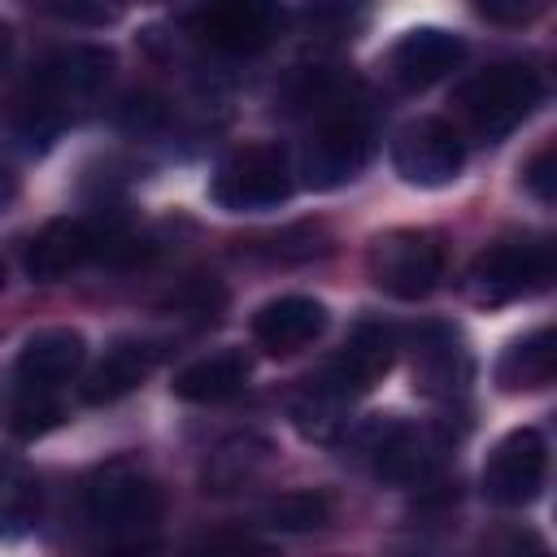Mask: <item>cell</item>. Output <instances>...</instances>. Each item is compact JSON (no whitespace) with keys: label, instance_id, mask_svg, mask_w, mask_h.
I'll use <instances>...</instances> for the list:
<instances>
[{"label":"cell","instance_id":"cell-1","mask_svg":"<svg viewBox=\"0 0 557 557\" xmlns=\"http://www.w3.org/2000/svg\"><path fill=\"white\" fill-rule=\"evenodd\" d=\"M540 96H544V83L535 70H527L518 61H500V65L479 70L470 83H461L457 104H461L466 122L474 126V135H483L492 144L500 135H509L518 122H527L531 109L540 104Z\"/></svg>","mask_w":557,"mask_h":557},{"label":"cell","instance_id":"cell-2","mask_svg":"<svg viewBox=\"0 0 557 557\" xmlns=\"http://www.w3.org/2000/svg\"><path fill=\"white\" fill-rule=\"evenodd\" d=\"M209 196L218 209L226 213H257V209H274L292 196V165L287 157L274 148V144H248V148H235L213 183H209Z\"/></svg>","mask_w":557,"mask_h":557},{"label":"cell","instance_id":"cell-3","mask_svg":"<svg viewBox=\"0 0 557 557\" xmlns=\"http://www.w3.org/2000/svg\"><path fill=\"white\" fill-rule=\"evenodd\" d=\"M83 509H87V522H96L109 535H139V531L157 527L161 492L148 474H139L131 466H109L87 483Z\"/></svg>","mask_w":557,"mask_h":557},{"label":"cell","instance_id":"cell-4","mask_svg":"<svg viewBox=\"0 0 557 557\" xmlns=\"http://www.w3.org/2000/svg\"><path fill=\"white\" fill-rule=\"evenodd\" d=\"M444 274V248L422 231H387L370 248V278L396 300L426 296Z\"/></svg>","mask_w":557,"mask_h":557},{"label":"cell","instance_id":"cell-5","mask_svg":"<svg viewBox=\"0 0 557 557\" xmlns=\"http://www.w3.org/2000/svg\"><path fill=\"white\" fill-rule=\"evenodd\" d=\"M548 278H553L548 244L509 239V244H496V248L479 252V261L470 265V296L483 300V305H505V300L540 292Z\"/></svg>","mask_w":557,"mask_h":557},{"label":"cell","instance_id":"cell-6","mask_svg":"<svg viewBox=\"0 0 557 557\" xmlns=\"http://www.w3.org/2000/svg\"><path fill=\"white\" fill-rule=\"evenodd\" d=\"M357 448L374 461V474L379 479H392V483H422L440 453H444V440H435L431 431L422 426H409L400 418H370L357 426Z\"/></svg>","mask_w":557,"mask_h":557},{"label":"cell","instance_id":"cell-7","mask_svg":"<svg viewBox=\"0 0 557 557\" xmlns=\"http://www.w3.org/2000/svg\"><path fill=\"white\" fill-rule=\"evenodd\" d=\"M466 144L461 135L440 117H418L396 131L392 139V165L413 187H444L461 174Z\"/></svg>","mask_w":557,"mask_h":557},{"label":"cell","instance_id":"cell-8","mask_svg":"<svg viewBox=\"0 0 557 557\" xmlns=\"http://www.w3.org/2000/svg\"><path fill=\"white\" fill-rule=\"evenodd\" d=\"M370 131L361 117L352 113H331L313 126L309 144H305V183L318 187V191H331V187H344L352 183L366 161H370Z\"/></svg>","mask_w":557,"mask_h":557},{"label":"cell","instance_id":"cell-9","mask_svg":"<svg viewBox=\"0 0 557 557\" xmlns=\"http://www.w3.org/2000/svg\"><path fill=\"white\" fill-rule=\"evenodd\" d=\"M544 474H548V448H544V435L522 426V431H509L487 466H483V492L492 505H505V509H518V505H531L544 487Z\"/></svg>","mask_w":557,"mask_h":557},{"label":"cell","instance_id":"cell-10","mask_svg":"<svg viewBox=\"0 0 557 557\" xmlns=\"http://www.w3.org/2000/svg\"><path fill=\"white\" fill-rule=\"evenodd\" d=\"M109 74H113V52L109 48H100V44H70V48L52 52L35 70V100L48 104V109L96 100L104 91Z\"/></svg>","mask_w":557,"mask_h":557},{"label":"cell","instance_id":"cell-11","mask_svg":"<svg viewBox=\"0 0 557 557\" xmlns=\"http://www.w3.org/2000/svg\"><path fill=\"white\" fill-rule=\"evenodd\" d=\"M191 26L205 44L222 52H257L278 26V4L274 0H200L191 13Z\"/></svg>","mask_w":557,"mask_h":557},{"label":"cell","instance_id":"cell-12","mask_svg":"<svg viewBox=\"0 0 557 557\" xmlns=\"http://www.w3.org/2000/svg\"><path fill=\"white\" fill-rule=\"evenodd\" d=\"M461 57H466L461 35L440 30V26H413V30H405L396 39V48L387 57V70H392V78L400 87L422 91V87L440 83L444 74H453L461 65Z\"/></svg>","mask_w":557,"mask_h":557},{"label":"cell","instance_id":"cell-13","mask_svg":"<svg viewBox=\"0 0 557 557\" xmlns=\"http://www.w3.org/2000/svg\"><path fill=\"white\" fill-rule=\"evenodd\" d=\"M322 331H326V305L313 300V296H278V300H265L252 313V335L274 357L300 352Z\"/></svg>","mask_w":557,"mask_h":557},{"label":"cell","instance_id":"cell-14","mask_svg":"<svg viewBox=\"0 0 557 557\" xmlns=\"http://www.w3.org/2000/svg\"><path fill=\"white\" fill-rule=\"evenodd\" d=\"M392 348H396V339H392V331H387L383 322H361V326L352 331V339L344 344V352H339L318 379L331 383L335 392H344L348 400H357L361 392H370V387L387 374Z\"/></svg>","mask_w":557,"mask_h":557},{"label":"cell","instance_id":"cell-15","mask_svg":"<svg viewBox=\"0 0 557 557\" xmlns=\"http://www.w3.org/2000/svg\"><path fill=\"white\" fill-rule=\"evenodd\" d=\"M413 379L426 396H453L470 379V357L453 326H422L413 335Z\"/></svg>","mask_w":557,"mask_h":557},{"label":"cell","instance_id":"cell-16","mask_svg":"<svg viewBox=\"0 0 557 557\" xmlns=\"http://www.w3.org/2000/svg\"><path fill=\"white\" fill-rule=\"evenodd\" d=\"M83 357H87V344H83L78 331H65V326L39 331V335H30V339L22 344V352H17V379H22L26 387L52 392L57 383H65V379L78 374Z\"/></svg>","mask_w":557,"mask_h":557},{"label":"cell","instance_id":"cell-17","mask_svg":"<svg viewBox=\"0 0 557 557\" xmlns=\"http://www.w3.org/2000/svg\"><path fill=\"white\" fill-rule=\"evenodd\" d=\"M91 244H96V231L87 222L57 218V222H48L30 239V248H26V274L39 278V283H52V278L78 270L91 257Z\"/></svg>","mask_w":557,"mask_h":557},{"label":"cell","instance_id":"cell-18","mask_svg":"<svg viewBox=\"0 0 557 557\" xmlns=\"http://www.w3.org/2000/svg\"><path fill=\"white\" fill-rule=\"evenodd\" d=\"M152 370V348L148 344H113L83 379V400L87 405H109V400H122L126 392H135Z\"/></svg>","mask_w":557,"mask_h":557},{"label":"cell","instance_id":"cell-19","mask_svg":"<svg viewBox=\"0 0 557 557\" xmlns=\"http://www.w3.org/2000/svg\"><path fill=\"white\" fill-rule=\"evenodd\" d=\"M244 383H248V357L226 348V352H209L183 366L174 374V396L191 405H218V400H231Z\"/></svg>","mask_w":557,"mask_h":557},{"label":"cell","instance_id":"cell-20","mask_svg":"<svg viewBox=\"0 0 557 557\" xmlns=\"http://www.w3.org/2000/svg\"><path fill=\"white\" fill-rule=\"evenodd\" d=\"M553 370H557L553 331L540 326V331H531L505 348V357L496 361V383L505 392H540L553 383Z\"/></svg>","mask_w":557,"mask_h":557},{"label":"cell","instance_id":"cell-21","mask_svg":"<svg viewBox=\"0 0 557 557\" xmlns=\"http://www.w3.org/2000/svg\"><path fill=\"white\" fill-rule=\"evenodd\" d=\"M270 466V440L261 435H231L213 448L209 466H205V487L209 492H235L244 483H252L261 470Z\"/></svg>","mask_w":557,"mask_h":557},{"label":"cell","instance_id":"cell-22","mask_svg":"<svg viewBox=\"0 0 557 557\" xmlns=\"http://www.w3.org/2000/svg\"><path fill=\"white\" fill-rule=\"evenodd\" d=\"M348 396L335 392L331 383L322 379H309V387L296 396L292 405V418H296V431L305 440H335L344 426H348Z\"/></svg>","mask_w":557,"mask_h":557},{"label":"cell","instance_id":"cell-23","mask_svg":"<svg viewBox=\"0 0 557 557\" xmlns=\"http://www.w3.org/2000/svg\"><path fill=\"white\" fill-rule=\"evenodd\" d=\"M331 518V500L322 492H287L270 505V527L278 531H313Z\"/></svg>","mask_w":557,"mask_h":557},{"label":"cell","instance_id":"cell-24","mask_svg":"<svg viewBox=\"0 0 557 557\" xmlns=\"http://www.w3.org/2000/svg\"><path fill=\"white\" fill-rule=\"evenodd\" d=\"M61 422V405L44 392V387H26V396L13 405V413H9V426H13V435H22V440H39L44 431H52Z\"/></svg>","mask_w":557,"mask_h":557},{"label":"cell","instance_id":"cell-25","mask_svg":"<svg viewBox=\"0 0 557 557\" xmlns=\"http://www.w3.org/2000/svg\"><path fill=\"white\" fill-rule=\"evenodd\" d=\"M300 13L322 35H352L361 22V0H305Z\"/></svg>","mask_w":557,"mask_h":557},{"label":"cell","instance_id":"cell-26","mask_svg":"<svg viewBox=\"0 0 557 557\" xmlns=\"http://www.w3.org/2000/svg\"><path fill=\"white\" fill-rule=\"evenodd\" d=\"M52 17L74 22V26H109L122 17L126 0H39Z\"/></svg>","mask_w":557,"mask_h":557},{"label":"cell","instance_id":"cell-27","mask_svg":"<svg viewBox=\"0 0 557 557\" xmlns=\"http://www.w3.org/2000/svg\"><path fill=\"white\" fill-rule=\"evenodd\" d=\"M522 183H527V191H531L535 200H544V205L557 196V148H553V144H544V148L527 161Z\"/></svg>","mask_w":557,"mask_h":557},{"label":"cell","instance_id":"cell-28","mask_svg":"<svg viewBox=\"0 0 557 557\" xmlns=\"http://www.w3.org/2000/svg\"><path fill=\"white\" fill-rule=\"evenodd\" d=\"M470 4L479 17H487L496 26H522L544 9V0H470Z\"/></svg>","mask_w":557,"mask_h":557},{"label":"cell","instance_id":"cell-29","mask_svg":"<svg viewBox=\"0 0 557 557\" xmlns=\"http://www.w3.org/2000/svg\"><path fill=\"white\" fill-rule=\"evenodd\" d=\"M161 117H165V109H161V100H152V96H135V100H126L122 113H117V122H122L126 131H157Z\"/></svg>","mask_w":557,"mask_h":557},{"label":"cell","instance_id":"cell-30","mask_svg":"<svg viewBox=\"0 0 557 557\" xmlns=\"http://www.w3.org/2000/svg\"><path fill=\"white\" fill-rule=\"evenodd\" d=\"M17 200V174L9 165H0V213H9Z\"/></svg>","mask_w":557,"mask_h":557},{"label":"cell","instance_id":"cell-31","mask_svg":"<svg viewBox=\"0 0 557 557\" xmlns=\"http://www.w3.org/2000/svg\"><path fill=\"white\" fill-rule=\"evenodd\" d=\"M9 57H13V30H9V22H0V70L9 65Z\"/></svg>","mask_w":557,"mask_h":557},{"label":"cell","instance_id":"cell-32","mask_svg":"<svg viewBox=\"0 0 557 557\" xmlns=\"http://www.w3.org/2000/svg\"><path fill=\"white\" fill-rule=\"evenodd\" d=\"M0 292H4V265H0Z\"/></svg>","mask_w":557,"mask_h":557}]
</instances>
